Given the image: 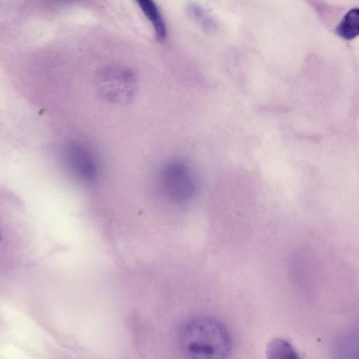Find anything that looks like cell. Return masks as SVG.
I'll return each mask as SVG.
<instances>
[{
	"label": "cell",
	"mask_w": 359,
	"mask_h": 359,
	"mask_svg": "<svg viewBox=\"0 0 359 359\" xmlns=\"http://www.w3.org/2000/svg\"><path fill=\"white\" fill-rule=\"evenodd\" d=\"M335 359H358V336H346L339 341L335 353Z\"/></svg>",
	"instance_id": "8"
},
{
	"label": "cell",
	"mask_w": 359,
	"mask_h": 359,
	"mask_svg": "<svg viewBox=\"0 0 359 359\" xmlns=\"http://www.w3.org/2000/svg\"><path fill=\"white\" fill-rule=\"evenodd\" d=\"M137 3L153 27L158 40H164L167 35V25L159 7L152 0H140Z\"/></svg>",
	"instance_id": "5"
},
{
	"label": "cell",
	"mask_w": 359,
	"mask_h": 359,
	"mask_svg": "<svg viewBox=\"0 0 359 359\" xmlns=\"http://www.w3.org/2000/svg\"><path fill=\"white\" fill-rule=\"evenodd\" d=\"M135 79L132 72L124 69L110 68L98 77L102 94L110 100L126 101L133 94Z\"/></svg>",
	"instance_id": "2"
},
{
	"label": "cell",
	"mask_w": 359,
	"mask_h": 359,
	"mask_svg": "<svg viewBox=\"0 0 359 359\" xmlns=\"http://www.w3.org/2000/svg\"><path fill=\"white\" fill-rule=\"evenodd\" d=\"M162 184L166 195L175 201H184L194 193V182L188 168L175 162L167 165L162 174Z\"/></svg>",
	"instance_id": "3"
},
{
	"label": "cell",
	"mask_w": 359,
	"mask_h": 359,
	"mask_svg": "<svg viewBox=\"0 0 359 359\" xmlns=\"http://www.w3.org/2000/svg\"><path fill=\"white\" fill-rule=\"evenodd\" d=\"M339 36L345 39H353L359 32V10L358 8L350 9L343 17L337 27Z\"/></svg>",
	"instance_id": "7"
},
{
	"label": "cell",
	"mask_w": 359,
	"mask_h": 359,
	"mask_svg": "<svg viewBox=\"0 0 359 359\" xmlns=\"http://www.w3.org/2000/svg\"><path fill=\"white\" fill-rule=\"evenodd\" d=\"M1 231H0V241H1Z\"/></svg>",
	"instance_id": "9"
},
{
	"label": "cell",
	"mask_w": 359,
	"mask_h": 359,
	"mask_svg": "<svg viewBox=\"0 0 359 359\" xmlns=\"http://www.w3.org/2000/svg\"><path fill=\"white\" fill-rule=\"evenodd\" d=\"M69 154L82 177L92 182L97 175L94 157L86 147L74 144L69 149Z\"/></svg>",
	"instance_id": "4"
},
{
	"label": "cell",
	"mask_w": 359,
	"mask_h": 359,
	"mask_svg": "<svg viewBox=\"0 0 359 359\" xmlns=\"http://www.w3.org/2000/svg\"><path fill=\"white\" fill-rule=\"evenodd\" d=\"M180 344L186 359H228L232 348L226 327L208 317L189 321L182 330Z\"/></svg>",
	"instance_id": "1"
},
{
	"label": "cell",
	"mask_w": 359,
	"mask_h": 359,
	"mask_svg": "<svg viewBox=\"0 0 359 359\" xmlns=\"http://www.w3.org/2000/svg\"><path fill=\"white\" fill-rule=\"evenodd\" d=\"M266 359H302L293 345L287 339L276 337L266 345Z\"/></svg>",
	"instance_id": "6"
}]
</instances>
